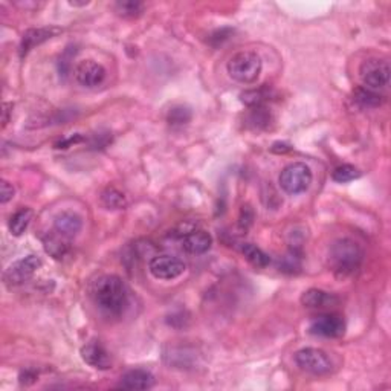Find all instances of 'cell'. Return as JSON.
Wrapping results in <instances>:
<instances>
[{
	"mask_svg": "<svg viewBox=\"0 0 391 391\" xmlns=\"http://www.w3.org/2000/svg\"><path fill=\"white\" fill-rule=\"evenodd\" d=\"M295 362L301 370L315 374V376H323V374L330 373L333 369V364L326 351L314 347H306L296 351Z\"/></svg>",
	"mask_w": 391,
	"mask_h": 391,
	"instance_id": "6",
	"label": "cell"
},
{
	"mask_svg": "<svg viewBox=\"0 0 391 391\" xmlns=\"http://www.w3.org/2000/svg\"><path fill=\"white\" fill-rule=\"evenodd\" d=\"M314 181V175L309 166L304 162H292L283 168L280 173L278 184L281 190L287 194H301L309 190V186Z\"/></svg>",
	"mask_w": 391,
	"mask_h": 391,
	"instance_id": "4",
	"label": "cell"
},
{
	"mask_svg": "<svg viewBox=\"0 0 391 391\" xmlns=\"http://www.w3.org/2000/svg\"><path fill=\"white\" fill-rule=\"evenodd\" d=\"M144 10V5L141 2H135V0H122V2L115 3V11L118 13L122 17H138Z\"/></svg>",
	"mask_w": 391,
	"mask_h": 391,
	"instance_id": "25",
	"label": "cell"
},
{
	"mask_svg": "<svg viewBox=\"0 0 391 391\" xmlns=\"http://www.w3.org/2000/svg\"><path fill=\"white\" fill-rule=\"evenodd\" d=\"M254 222V211L249 205H244L240 209V217H239V225L241 228L246 230L249 226L253 225Z\"/></svg>",
	"mask_w": 391,
	"mask_h": 391,
	"instance_id": "28",
	"label": "cell"
},
{
	"mask_svg": "<svg viewBox=\"0 0 391 391\" xmlns=\"http://www.w3.org/2000/svg\"><path fill=\"white\" fill-rule=\"evenodd\" d=\"M364 260V249L358 241L351 239L335 240L328 249V268L338 278H346L361 268Z\"/></svg>",
	"mask_w": 391,
	"mask_h": 391,
	"instance_id": "2",
	"label": "cell"
},
{
	"mask_svg": "<svg viewBox=\"0 0 391 391\" xmlns=\"http://www.w3.org/2000/svg\"><path fill=\"white\" fill-rule=\"evenodd\" d=\"M154 385V376L145 369H133L124 373L118 387L122 390H150Z\"/></svg>",
	"mask_w": 391,
	"mask_h": 391,
	"instance_id": "15",
	"label": "cell"
},
{
	"mask_svg": "<svg viewBox=\"0 0 391 391\" xmlns=\"http://www.w3.org/2000/svg\"><path fill=\"white\" fill-rule=\"evenodd\" d=\"M358 177H361V171L353 166H349V163H344V166L336 167L332 173V179L338 184H347V182L355 181V179H358Z\"/></svg>",
	"mask_w": 391,
	"mask_h": 391,
	"instance_id": "22",
	"label": "cell"
},
{
	"mask_svg": "<svg viewBox=\"0 0 391 391\" xmlns=\"http://www.w3.org/2000/svg\"><path fill=\"white\" fill-rule=\"evenodd\" d=\"M43 248L46 254H49L54 260H61L67 255L70 249V240L61 236L57 231L48 232L43 237Z\"/></svg>",
	"mask_w": 391,
	"mask_h": 391,
	"instance_id": "16",
	"label": "cell"
},
{
	"mask_svg": "<svg viewBox=\"0 0 391 391\" xmlns=\"http://www.w3.org/2000/svg\"><path fill=\"white\" fill-rule=\"evenodd\" d=\"M232 34H234V29H231V28L217 29V31H214L213 34L209 35L208 42H209V45H213L214 48H217V46H221L223 42L228 40V38H230Z\"/></svg>",
	"mask_w": 391,
	"mask_h": 391,
	"instance_id": "27",
	"label": "cell"
},
{
	"mask_svg": "<svg viewBox=\"0 0 391 391\" xmlns=\"http://www.w3.org/2000/svg\"><path fill=\"white\" fill-rule=\"evenodd\" d=\"M181 240H182L184 251L191 255L205 254L209 251L211 246H213V237H211V234L207 232L205 230L194 228L184 234Z\"/></svg>",
	"mask_w": 391,
	"mask_h": 391,
	"instance_id": "13",
	"label": "cell"
},
{
	"mask_svg": "<svg viewBox=\"0 0 391 391\" xmlns=\"http://www.w3.org/2000/svg\"><path fill=\"white\" fill-rule=\"evenodd\" d=\"M33 209L31 208H22L17 213H14L10 218V223H8V228L14 237H20L23 232L28 230V226L33 221Z\"/></svg>",
	"mask_w": 391,
	"mask_h": 391,
	"instance_id": "18",
	"label": "cell"
},
{
	"mask_svg": "<svg viewBox=\"0 0 391 391\" xmlns=\"http://www.w3.org/2000/svg\"><path fill=\"white\" fill-rule=\"evenodd\" d=\"M42 268V260L37 255H28L25 259L14 262L3 273V281L8 287H15L33 278L34 273Z\"/></svg>",
	"mask_w": 391,
	"mask_h": 391,
	"instance_id": "7",
	"label": "cell"
},
{
	"mask_svg": "<svg viewBox=\"0 0 391 391\" xmlns=\"http://www.w3.org/2000/svg\"><path fill=\"white\" fill-rule=\"evenodd\" d=\"M80 355L86 364L97 370H109L112 367L111 355H109L103 344L98 341H90L83 346Z\"/></svg>",
	"mask_w": 391,
	"mask_h": 391,
	"instance_id": "12",
	"label": "cell"
},
{
	"mask_svg": "<svg viewBox=\"0 0 391 391\" xmlns=\"http://www.w3.org/2000/svg\"><path fill=\"white\" fill-rule=\"evenodd\" d=\"M15 194L14 186L8 182V181H2L0 182V202L2 203H8Z\"/></svg>",
	"mask_w": 391,
	"mask_h": 391,
	"instance_id": "29",
	"label": "cell"
},
{
	"mask_svg": "<svg viewBox=\"0 0 391 391\" xmlns=\"http://www.w3.org/2000/svg\"><path fill=\"white\" fill-rule=\"evenodd\" d=\"M309 330L312 335L323 338H340L346 333V321L340 315L324 314L312 319Z\"/></svg>",
	"mask_w": 391,
	"mask_h": 391,
	"instance_id": "10",
	"label": "cell"
},
{
	"mask_svg": "<svg viewBox=\"0 0 391 391\" xmlns=\"http://www.w3.org/2000/svg\"><path fill=\"white\" fill-rule=\"evenodd\" d=\"M269 97H271V90L254 89L241 93V101H244L248 107H262L266 101L269 99Z\"/></svg>",
	"mask_w": 391,
	"mask_h": 391,
	"instance_id": "24",
	"label": "cell"
},
{
	"mask_svg": "<svg viewBox=\"0 0 391 391\" xmlns=\"http://www.w3.org/2000/svg\"><path fill=\"white\" fill-rule=\"evenodd\" d=\"M106 67L95 60H83L74 69V77L77 83H80L83 88L88 89L103 84V81L106 80Z\"/></svg>",
	"mask_w": 391,
	"mask_h": 391,
	"instance_id": "9",
	"label": "cell"
},
{
	"mask_svg": "<svg viewBox=\"0 0 391 391\" xmlns=\"http://www.w3.org/2000/svg\"><path fill=\"white\" fill-rule=\"evenodd\" d=\"M336 303H338V298H336L335 295L323 291V289H317V287L308 289V291L301 295V304L309 309L330 308Z\"/></svg>",
	"mask_w": 391,
	"mask_h": 391,
	"instance_id": "17",
	"label": "cell"
},
{
	"mask_svg": "<svg viewBox=\"0 0 391 391\" xmlns=\"http://www.w3.org/2000/svg\"><path fill=\"white\" fill-rule=\"evenodd\" d=\"M241 254L245 255V259L251 263L254 268L264 269L268 268L271 263V257L266 254L262 248L255 246L253 244H245L241 246Z\"/></svg>",
	"mask_w": 391,
	"mask_h": 391,
	"instance_id": "19",
	"label": "cell"
},
{
	"mask_svg": "<svg viewBox=\"0 0 391 391\" xmlns=\"http://www.w3.org/2000/svg\"><path fill=\"white\" fill-rule=\"evenodd\" d=\"M382 97L379 95V93H376L374 90H370V89H358L355 92V101L356 103L361 106V107H367V109H370V107H378L381 103H382Z\"/></svg>",
	"mask_w": 391,
	"mask_h": 391,
	"instance_id": "23",
	"label": "cell"
},
{
	"mask_svg": "<svg viewBox=\"0 0 391 391\" xmlns=\"http://www.w3.org/2000/svg\"><path fill=\"white\" fill-rule=\"evenodd\" d=\"M185 269V263L181 259H177V257L170 254L154 255L150 263H148V271L158 280H175L181 277Z\"/></svg>",
	"mask_w": 391,
	"mask_h": 391,
	"instance_id": "8",
	"label": "cell"
},
{
	"mask_svg": "<svg viewBox=\"0 0 391 391\" xmlns=\"http://www.w3.org/2000/svg\"><path fill=\"white\" fill-rule=\"evenodd\" d=\"M191 109L186 107V106H175L173 109H170L168 116H167V121L170 122V126H185V124H189L191 121Z\"/></svg>",
	"mask_w": 391,
	"mask_h": 391,
	"instance_id": "21",
	"label": "cell"
},
{
	"mask_svg": "<svg viewBox=\"0 0 391 391\" xmlns=\"http://www.w3.org/2000/svg\"><path fill=\"white\" fill-rule=\"evenodd\" d=\"M61 33V29L57 26H42V28H31L25 31V34L22 37L19 54L20 57H26L28 54L33 51L35 46H40L42 43L51 40L56 35Z\"/></svg>",
	"mask_w": 391,
	"mask_h": 391,
	"instance_id": "11",
	"label": "cell"
},
{
	"mask_svg": "<svg viewBox=\"0 0 391 391\" xmlns=\"http://www.w3.org/2000/svg\"><path fill=\"white\" fill-rule=\"evenodd\" d=\"M13 113V104L11 103H3V111H2V127L5 129L6 124L10 122V115Z\"/></svg>",
	"mask_w": 391,
	"mask_h": 391,
	"instance_id": "30",
	"label": "cell"
},
{
	"mask_svg": "<svg viewBox=\"0 0 391 391\" xmlns=\"http://www.w3.org/2000/svg\"><path fill=\"white\" fill-rule=\"evenodd\" d=\"M77 49L75 46H67L66 51L61 54L60 60H58V72L61 78H66L70 72V69H72V60L75 57Z\"/></svg>",
	"mask_w": 391,
	"mask_h": 391,
	"instance_id": "26",
	"label": "cell"
},
{
	"mask_svg": "<svg viewBox=\"0 0 391 391\" xmlns=\"http://www.w3.org/2000/svg\"><path fill=\"white\" fill-rule=\"evenodd\" d=\"M83 228V218L75 211H61L54 218V231L66 239H74Z\"/></svg>",
	"mask_w": 391,
	"mask_h": 391,
	"instance_id": "14",
	"label": "cell"
},
{
	"mask_svg": "<svg viewBox=\"0 0 391 391\" xmlns=\"http://www.w3.org/2000/svg\"><path fill=\"white\" fill-rule=\"evenodd\" d=\"M228 74L234 80L244 84H251L259 80L262 74L263 63L262 58L254 51H240L230 58L228 65Z\"/></svg>",
	"mask_w": 391,
	"mask_h": 391,
	"instance_id": "3",
	"label": "cell"
},
{
	"mask_svg": "<svg viewBox=\"0 0 391 391\" xmlns=\"http://www.w3.org/2000/svg\"><path fill=\"white\" fill-rule=\"evenodd\" d=\"M101 203H103L106 209H122L126 208L127 200L126 196L120 190L113 189V186H109V189L101 193Z\"/></svg>",
	"mask_w": 391,
	"mask_h": 391,
	"instance_id": "20",
	"label": "cell"
},
{
	"mask_svg": "<svg viewBox=\"0 0 391 391\" xmlns=\"http://www.w3.org/2000/svg\"><path fill=\"white\" fill-rule=\"evenodd\" d=\"M124 280L115 273L101 276L92 287V296L97 306L107 315L120 317L126 312L130 295Z\"/></svg>",
	"mask_w": 391,
	"mask_h": 391,
	"instance_id": "1",
	"label": "cell"
},
{
	"mask_svg": "<svg viewBox=\"0 0 391 391\" xmlns=\"http://www.w3.org/2000/svg\"><path fill=\"white\" fill-rule=\"evenodd\" d=\"M390 74L391 69L388 61L382 58H369L362 61L361 67H359L361 81L367 89L374 92L387 88L390 84Z\"/></svg>",
	"mask_w": 391,
	"mask_h": 391,
	"instance_id": "5",
	"label": "cell"
}]
</instances>
